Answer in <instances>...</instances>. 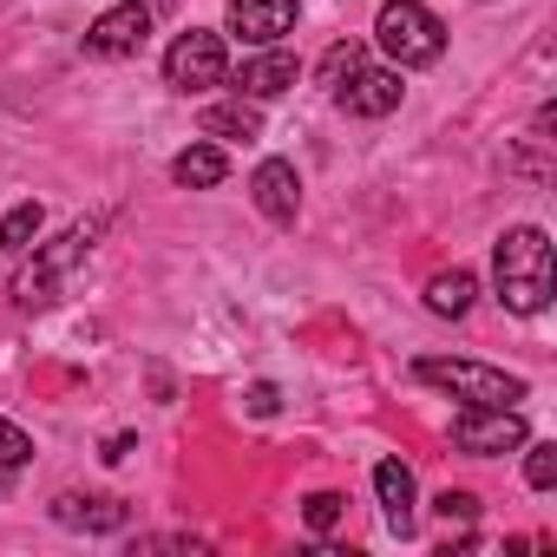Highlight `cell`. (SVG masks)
Instances as JSON below:
<instances>
[{
	"label": "cell",
	"mask_w": 557,
	"mask_h": 557,
	"mask_svg": "<svg viewBox=\"0 0 557 557\" xmlns=\"http://www.w3.org/2000/svg\"><path fill=\"white\" fill-rule=\"evenodd\" d=\"M492 283H498V302L511 315H544V302H550V236L537 223H518V230L498 236Z\"/></svg>",
	"instance_id": "6da1fadb"
},
{
	"label": "cell",
	"mask_w": 557,
	"mask_h": 557,
	"mask_svg": "<svg viewBox=\"0 0 557 557\" xmlns=\"http://www.w3.org/2000/svg\"><path fill=\"white\" fill-rule=\"evenodd\" d=\"M374 40L394 66H433L446 53V21L433 8H420V0H387L374 14Z\"/></svg>",
	"instance_id": "7a4b0ae2"
},
{
	"label": "cell",
	"mask_w": 557,
	"mask_h": 557,
	"mask_svg": "<svg viewBox=\"0 0 557 557\" xmlns=\"http://www.w3.org/2000/svg\"><path fill=\"white\" fill-rule=\"evenodd\" d=\"M413 374H420L426 387H446V394L466 400V407H518V400H524V381L505 374V368H485V361H440V355H426Z\"/></svg>",
	"instance_id": "3957f363"
},
{
	"label": "cell",
	"mask_w": 557,
	"mask_h": 557,
	"mask_svg": "<svg viewBox=\"0 0 557 557\" xmlns=\"http://www.w3.org/2000/svg\"><path fill=\"white\" fill-rule=\"evenodd\" d=\"M164 79H171L177 92H210V86H223V79H230L223 34H203V27L177 34V40H171V53H164Z\"/></svg>",
	"instance_id": "277c9868"
},
{
	"label": "cell",
	"mask_w": 557,
	"mask_h": 557,
	"mask_svg": "<svg viewBox=\"0 0 557 557\" xmlns=\"http://www.w3.org/2000/svg\"><path fill=\"white\" fill-rule=\"evenodd\" d=\"M86 249H92V230H66L60 243H47V249L14 275V302H21V309H47V302H53V289H60V275H66Z\"/></svg>",
	"instance_id": "5b68a950"
},
{
	"label": "cell",
	"mask_w": 557,
	"mask_h": 557,
	"mask_svg": "<svg viewBox=\"0 0 557 557\" xmlns=\"http://www.w3.org/2000/svg\"><path fill=\"white\" fill-rule=\"evenodd\" d=\"M531 433L518 420V407H466L453 420V446L472 453V459H492V453H518Z\"/></svg>",
	"instance_id": "8992f818"
},
{
	"label": "cell",
	"mask_w": 557,
	"mask_h": 557,
	"mask_svg": "<svg viewBox=\"0 0 557 557\" xmlns=\"http://www.w3.org/2000/svg\"><path fill=\"white\" fill-rule=\"evenodd\" d=\"M400 66H355V73H342V86H335V106L342 112H355V119H387L394 106H400Z\"/></svg>",
	"instance_id": "52a82bcc"
},
{
	"label": "cell",
	"mask_w": 557,
	"mask_h": 557,
	"mask_svg": "<svg viewBox=\"0 0 557 557\" xmlns=\"http://www.w3.org/2000/svg\"><path fill=\"white\" fill-rule=\"evenodd\" d=\"M145 40H151V8H138V0H119V8H106L86 27V53L99 60H132Z\"/></svg>",
	"instance_id": "ba28073f"
},
{
	"label": "cell",
	"mask_w": 557,
	"mask_h": 557,
	"mask_svg": "<svg viewBox=\"0 0 557 557\" xmlns=\"http://www.w3.org/2000/svg\"><path fill=\"white\" fill-rule=\"evenodd\" d=\"M296 0H230V34L243 47H275L283 34H296Z\"/></svg>",
	"instance_id": "9c48e42d"
},
{
	"label": "cell",
	"mask_w": 557,
	"mask_h": 557,
	"mask_svg": "<svg viewBox=\"0 0 557 557\" xmlns=\"http://www.w3.org/2000/svg\"><path fill=\"white\" fill-rule=\"evenodd\" d=\"M249 197H256V210H262L269 223H296V210H302V177H296V164H289V158H262L256 177H249Z\"/></svg>",
	"instance_id": "30bf717a"
},
{
	"label": "cell",
	"mask_w": 557,
	"mask_h": 557,
	"mask_svg": "<svg viewBox=\"0 0 557 557\" xmlns=\"http://www.w3.org/2000/svg\"><path fill=\"white\" fill-rule=\"evenodd\" d=\"M374 492H381L387 531L407 537V531H413V472H407L400 459H381V466H374Z\"/></svg>",
	"instance_id": "8fae6325"
},
{
	"label": "cell",
	"mask_w": 557,
	"mask_h": 557,
	"mask_svg": "<svg viewBox=\"0 0 557 557\" xmlns=\"http://www.w3.org/2000/svg\"><path fill=\"white\" fill-rule=\"evenodd\" d=\"M296 79H302L296 53H275V47H269V53H256V60L243 66V79H236V86H243V99H275V92H289Z\"/></svg>",
	"instance_id": "7c38bea8"
},
{
	"label": "cell",
	"mask_w": 557,
	"mask_h": 557,
	"mask_svg": "<svg viewBox=\"0 0 557 557\" xmlns=\"http://www.w3.org/2000/svg\"><path fill=\"white\" fill-rule=\"evenodd\" d=\"M53 518L79 524V531H119L125 524V498H79V492H66V498H53Z\"/></svg>",
	"instance_id": "4fadbf2b"
},
{
	"label": "cell",
	"mask_w": 557,
	"mask_h": 557,
	"mask_svg": "<svg viewBox=\"0 0 557 557\" xmlns=\"http://www.w3.org/2000/svg\"><path fill=\"white\" fill-rule=\"evenodd\" d=\"M171 177H177L184 190H216V184L230 177V158H223L216 145H190V151L171 158Z\"/></svg>",
	"instance_id": "5bb4252c"
},
{
	"label": "cell",
	"mask_w": 557,
	"mask_h": 557,
	"mask_svg": "<svg viewBox=\"0 0 557 557\" xmlns=\"http://www.w3.org/2000/svg\"><path fill=\"white\" fill-rule=\"evenodd\" d=\"M203 132L210 138H262V112L249 106V99H216V106H203Z\"/></svg>",
	"instance_id": "9a60e30c"
},
{
	"label": "cell",
	"mask_w": 557,
	"mask_h": 557,
	"mask_svg": "<svg viewBox=\"0 0 557 557\" xmlns=\"http://www.w3.org/2000/svg\"><path fill=\"white\" fill-rule=\"evenodd\" d=\"M472 296H479L472 269H446V275H433V283H426V309L446 315V322H459V315L472 309Z\"/></svg>",
	"instance_id": "2e32d148"
},
{
	"label": "cell",
	"mask_w": 557,
	"mask_h": 557,
	"mask_svg": "<svg viewBox=\"0 0 557 557\" xmlns=\"http://www.w3.org/2000/svg\"><path fill=\"white\" fill-rule=\"evenodd\" d=\"M34 236H40V203H14L8 216H0V249L8 256H27Z\"/></svg>",
	"instance_id": "e0dca14e"
},
{
	"label": "cell",
	"mask_w": 557,
	"mask_h": 557,
	"mask_svg": "<svg viewBox=\"0 0 557 557\" xmlns=\"http://www.w3.org/2000/svg\"><path fill=\"white\" fill-rule=\"evenodd\" d=\"M524 485H531V492H550V485H557V446H544V440L531 446V440H524Z\"/></svg>",
	"instance_id": "ac0fdd59"
},
{
	"label": "cell",
	"mask_w": 557,
	"mask_h": 557,
	"mask_svg": "<svg viewBox=\"0 0 557 557\" xmlns=\"http://www.w3.org/2000/svg\"><path fill=\"white\" fill-rule=\"evenodd\" d=\"M342 511H348V498H342V492H309V498H302L309 531H335V524H342Z\"/></svg>",
	"instance_id": "d6986e66"
},
{
	"label": "cell",
	"mask_w": 557,
	"mask_h": 557,
	"mask_svg": "<svg viewBox=\"0 0 557 557\" xmlns=\"http://www.w3.org/2000/svg\"><path fill=\"white\" fill-rule=\"evenodd\" d=\"M27 459H34V440H27L14 420H0V466L14 472V466H27Z\"/></svg>",
	"instance_id": "ffe728a7"
},
{
	"label": "cell",
	"mask_w": 557,
	"mask_h": 557,
	"mask_svg": "<svg viewBox=\"0 0 557 557\" xmlns=\"http://www.w3.org/2000/svg\"><path fill=\"white\" fill-rule=\"evenodd\" d=\"M433 511H440L446 524H472V518H479V498H472V492H440Z\"/></svg>",
	"instance_id": "44dd1931"
},
{
	"label": "cell",
	"mask_w": 557,
	"mask_h": 557,
	"mask_svg": "<svg viewBox=\"0 0 557 557\" xmlns=\"http://www.w3.org/2000/svg\"><path fill=\"white\" fill-rule=\"evenodd\" d=\"M355 66H361V47L348 40V47H335V53L322 60V79H329V86H342V73H355Z\"/></svg>",
	"instance_id": "7402d4cb"
},
{
	"label": "cell",
	"mask_w": 557,
	"mask_h": 557,
	"mask_svg": "<svg viewBox=\"0 0 557 557\" xmlns=\"http://www.w3.org/2000/svg\"><path fill=\"white\" fill-rule=\"evenodd\" d=\"M249 413H256V420H269V413H275V387H269V381H262V387H249Z\"/></svg>",
	"instance_id": "603a6c76"
},
{
	"label": "cell",
	"mask_w": 557,
	"mask_h": 557,
	"mask_svg": "<svg viewBox=\"0 0 557 557\" xmlns=\"http://www.w3.org/2000/svg\"><path fill=\"white\" fill-rule=\"evenodd\" d=\"M125 453H132V433H112V440H106V459H112V466H119V459H125Z\"/></svg>",
	"instance_id": "cb8c5ba5"
}]
</instances>
